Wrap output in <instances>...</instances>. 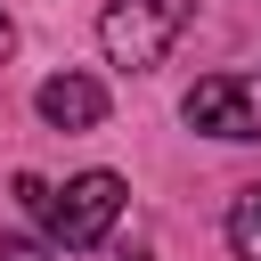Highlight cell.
<instances>
[{"label": "cell", "mask_w": 261, "mask_h": 261, "mask_svg": "<svg viewBox=\"0 0 261 261\" xmlns=\"http://www.w3.org/2000/svg\"><path fill=\"white\" fill-rule=\"evenodd\" d=\"M188 16H196V0H106L98 8V49L122 73H155L171 57V41L188 33Z\"/></svg>", "instance_id": "1"}, {"label": "cell", "mask_w": 261, "mask_h": 261, "mask_svg": "<svg viewBox=\"0 0 261 261\" xmlns=\"http://www.w3.org/2000/svg\"><path fill=\"white\" fill-rule=\"evenodd\" d=\"M122 204H130V188L114 171H82V179H65L49 196V237L65 253H90V245H106V228L122 220Z\"/></svg>", "instance_id": "2"}, {"label": "cell", "mask_w": 261, "mask_h": 261, "mask_svg": "<svg viewBox=\"0 0 261 261\" xmlns=\"http://www.w3.org/2000/svg\"><path fill=\"white\" fill-rule=\"evenodd\" d=\"M179 114L204 139H261V73H204L179 98Z\"/></svg>", "instance_id": "3"}, {"label": "cell", "mask_w": 261, "mask_h": 261, "mask_svg": "<svg viewBox=\"0 0 261 261\" xmlns=\"http://www.w3.org/2000/svg\"><path fill=\"white\" fill-rule=\"evenodd\" d=\"M33 106H41L49 130H98V122H106V90H98L90 73H49V82L33 90Z\"/></svg>", "instance_id": "4"}, {"label": "cell", "mask_w": 261, "mask_h": 261, "mask_svg": "<svg viewBox=\"0 0 261 261\" xmlns=\"http://www.w3.org/2000/svg\"><path fill=\"white\" fill-rule=\"evenodd\" d=\"M228 245H237V261H261V179L228 204Z\"/></svg>", "instance_id": "5"}, {"label": "cell", "mask_w": 261, "mask_h": 261, "mask_svg": "<svg viewBox=\"0 0 261 261\" xmlns=\"http://www.w3.org/2000/svg\"><path fill=\"white\" fill-rule=\"evenodd\" d=\"M49 196H57L49 179H33V171H16V204H24L33 220H49Z\"/></svg>", "instance_id": "6"}, {"label": "cell", "mask_w": 261, "mask_h": 261, "mask_svg": "<svg viewBox=\"0 0 261 261\" xmlns=\"http://www.w3.org/2000/svg\"><path fill=\"white\" fill-rule=\"evenodd\" d=\"M0 261H49L41 237H0Z\"/></svg>", "instance_id": "7"}, {"label": "cell", "mask_w": 261, "mask_h": 261, "mask_svg": "<svg viewBox=\"0 0 261 261\" xmlns=\"http://www.w3.org/2000/svg\"><path fill=\"white\" fill-rule=\"evenodd\" d=\"M8 49H16V24H8V16H0V57H8Z\"/></svg>", "instance_id": "8"}]
</instances>
